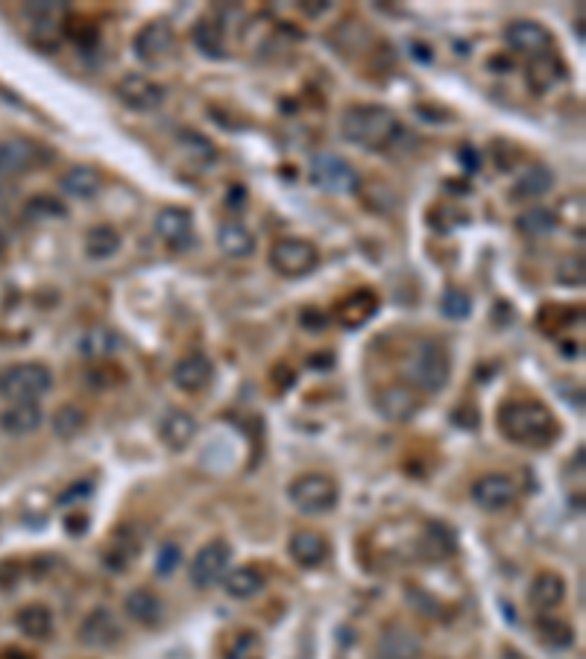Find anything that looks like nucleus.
Here are the masks:
<instances>
[{"label": "nucleus", "instance_id": "1", "mask_svg": "<svg viewBox=\"0 0 586 659\" xmlns=\"http://www.w3.org/2000/svg\"><path fill=\"white\" fill-rule=\"evenodd\" d=\"M499 431L507 443L522 449H548L560 437V425L551 408H545L537 399H513L504 402L496 413Z\"/></svg>", "mask_w": 586, "mask_h": 659}, {"label": "nucleus", "instance_id": "2", "mask_svg": "<svg viewBox=\"0 0 586 659\" xmlns=\"http://www.w3.org/2000/svg\"><path fill=\"white\" fill-rule=\"evenodd\" d=\"M340 135L361 150L384 153L402 138V121L387 106L352 103L340 115Z\"/></svg>", "mask_w": 586, "mask_h": 659}, {"label": "nucleus", "instance_id": "3", "mask_svg": "<svg viewBox=\"0 0 586 659\" xmlns=\"http://www.w3.org/2000/svg\"><path fill=\"white\" fill-rule=\"evenodd\" d=\"M399 372L405 378V387H411L419 396H437L446 390L452 378V358L449 349L434 337H417L402 355Z\"/></svg>", "mask_w": 586, "mask_h": 659}, {"label": "nucleus", "instance_id": "4", "mask_svg": "<svg viewBox=\"0 0 586 659\" xmlns=\"http://www.w3.org/2000/svg\"><path fill=\"white\" fill-rule=\"evenodd\" d=\"M53 390V372L39 361H21L0 370V399L6 402H39Z\"/></svg>", "mask_w": 586, "mask_h": 659}, {"label": "nucleus", "instance_id": "5", "mask_svg": "<svg viewBox=\"0 0 586 659\" xmlns=\"http://www.w3.org/2000/svg\"><path fill=\"white\" fill-rule=\"evenodd\" d=\"M288 501L305 516H326L340 501V487L326 472H305L288 484Z\"/></svg>", "mask_w": 586, "mask_h": 659}, {"label": "nucleus", "instance_id": "6", "mask_svg": "<svg viewBox=\"0 0 586 659\" xmlns=\"http://www.w3.org/2000/svg\"><path fill=\"white\" fill-rule=\"evenodd\" d=\"M270 270L279 273L282 279H305L317 270L320 252L305 238H279L270 247Z\"/></svg>", "mask_w": 586, "mask_h": 659}, {"label": "nucleus", "instance_id": "7", "mask_svg": "<svg viewBox=\"0 0 586 659\" xmlns=\"http://www.w3.org/2000/svg\"><path fill=\"white\" fill-rule=\"evenodd\" d=\"M53 162V153L30 138H0V176L15 179L33 170H42Z\"/></svg>", "mask_w": 586, "mask_h": 659}, {"label": "nucleus", "instance_id": "8", "mask_svg": "<svg viewBox=\"0 0 586 659\" xmlns=\"http://www.w3.org/2000/svg\"><path fill=\"white\" fill-rule=\"evenodd\" d=\"M311 182L326 191V194H335V197H346V194H355L361 188V176L358 170L349 165L346 159H340L335 153H317L311 159Z\"/></svg>", "mask_w": 586, "mask_h": 659}, {"label": "nucleus", "instance_id": "9", "mask_svg": "<svg viewBox=\"0 0 586 659\" xmlns=\"http://www.w3.org/2000/svg\"><path fill=\"white\" fill-rule=\"evenodd\" d=\"M229 563H232V545L226 539H211L191 560V569H188L191 583L197 589L217 586L223 580V575L229 572Z\"/></svg>", "mask_w": 586, "mask_h": 659}, {"label": "nucleus", "instance_id": "10", "mask_svg": "<svg viewBox=\"0 0 586 659\" xmlns=\"http://www.w3.org/2000/svg\"><path fill=\"white\" fill-rule=\"evenodd\" d=\"M472 501L475 507H481L484 513H502V510H510L513 501H516V481L504 472H490V475H481L472 481Z\"/></svg>", "mask_w": 586, "mask_h": 659}, {"label": "nucleus", "instance_id": "11", "mask_svg": "<svg viewBox=\"0 0 586 659\" xmlns=\"http://www.w3.org/2000/svg\"><path fill=\"white\" fill-rule=\"evenodd\" d=\"M504 42H507L510 50L528 56V62H531V59H540V56H548V53H554V39H551V33L545 30L543 24L528 21V18L510 21L507 30H504Z\"/></svg>", "mask_w": 586, "mask_h": 659}, {"label": "nucleus", "instance_id": "12", "mask_svg": "<svg viewBox=\"0 0 586 659\" xmlns=\"http://www.w3.org/2000/svg\"><path fill=\"white\" fill-rule=\"evenodd\" d=\"M132 50L144 65H162L176 53V36L165 21H150L135 33Z\"/></svg>", "mask_w": 586, "mask_h": 659}, {"label": "nucleus", "instance_id": "13", "mask_svg": "<svg viewBox=\"0 0 586 659\" xmlns=\"http://www.w3.org/2000/svg\"><path fill=\"white\" fill-rule=\"evenodd\" d=\"M115 97L121 106L132 109V112H153L165 103V88L144 74H124L115 83Z\"/></svg>", "mask_w": 586, "mask_h": 659}, {"label": "nucleus", "instance_id": "14", "mask_svg": "<svg viewBox=\"0 0 586 659\" xmlns=\"http://www.w3.org/2000/svg\"><path fill=\"white\" fill-rule=\"evenodd\" d=\"M124 639V627L109 607H94L80 624V642L94 651H109Z\"/></svg>", "mask_w": 586, "mask_h": 659}, {"label": "nucleus", "instance_id": "15", "mask_svg": "<svg viewBox=\"0 0 586 659\" xmlns=\"http://www.w3.org/2000/svg\"><path fill=\"white\" fill-rule=\"evenodd\" d=\"M422 657V639L405 624H387L378 633L370 659H419Z\"/></svg>", "mask_w": 586, "mask_h": 659}, {"label": "nucleus", "instance_id": "16", "mask_svg": "<svg viewBox=\"0 0 586 659\" xmlns=\"http://www.w3.org/2000/svg\"><path fill=\"white\" fill-rule=\"evenodd\" d=\"M422 408L419 393H414L405 384H390L381 387L376 393V411L387 419V422H411Z\"/></svg>", "mask_w": 586, "mask_h": 659}, {"label": "nucleus", "instance_id": "17", "mask_svg": "<svg viewBox=\"0 0 586 659\" xmlns=\"http://www.w3.org/2000/svg\"><path fill=\"white\" fill-rule=\"evenodd\" d=\"M378 314V296L373 290H352L349 296H343L335 308L337 326H343L346 331L364 329L373 317Z\"/></svg>", "mask_w": 586, "mask_h": 659}, {"label": "nucleus", "instance_id": "18", "mask_svg": "<svg viewBox=\"0 0 586 659\" xmlns=\"http://www.w3.org/2000/svg\"><path fill=\"white\" fill-rule=\"evenodd\" d=\"M156 235L170 249L191 247V241H194V214L182 206L162 208L159 217H156Z\"/></svg>", "mask_w": 586, "mask_h": 659}, {"label": "nucleus", "instance_id": "19", "mask_svg": "<svg viewBox=\"0 0 586 659\" xmlns=\"http://www.w3.org/2000/svg\"><path fill=\"white\" fill-rule=\"evenodd\" d=\"M170 378H173V384H176L182 393H203L211 381H214V364H211L209 355L191 352V355H185L182 361H176Z\"/></svg>", "mask_w": 586, "mask_h": 659}, {"label": "nucleus", "instance_id": "20", "mask_svg": "<svg viewBox=\"0 0 586 659\" xmlns=\"http://www.w3.org/2000/svg\"><path fill=\"white\" fill-rule=\"evenodd\" d=\"M138 554H141V539H138V534H135L132 528H118V531L112 534V539L106 542L100 560H103V569L121 575V572H126V569L138 560Z\"/></svg>", "mask_w": 586, "mask_h": 659}, {"label": "nucleus", "instance_id": "21", "mask_svg": "<svg viewBox=\"0 0 586 659\" xmlns=\"http://www.w3.org/2000/svg\"><path fill=\"white\" fill-rule=\"evenodd\" d=\"M197 437V419L182 408H173L159 419V440L170 452H185Z\"/></svg>", "mask_w": 586, "mask_h": 659}, {"label": "nucleus", "instance_id": "22", "mask_svg": "<svg viewBox=\"0 0 586 659\" xmlns=\"http://www.w3.org/2000/svg\"><path fill=\"white\" fill-rule=\"evenodd\" d=\"M288 554L293 557L296 566L302 569H317L329 560V542L326 536L317 531H296L288 539Z\"/></svg>", "mask_w": 586, "mask_h": 659}, {"label": "nucleus", "instance_id": "23", "mask_svg": "<svg viewBox=\"0 0 586 659\" xmlns=\"http://www.w3.org/2000/svg\"><path fill=\"white\" fill-rule=\"evenodd\" d=\"M44 422V411L39 402H15L0 411V431L12 437H27L39 431Z\"/></svg>", "mask_w": 586, "mask_h": 659}, {"label": "nucleus", "instance_id": "24", "mask_svg": "<svg viewBox=\"0 0 586 659\" xmlns=\"http://www.w3.org/2000/svg\"><path fill=\"white\" fill-rule=\"evenodd\" d=\"M124 610L126 616L132 618L135 624H141V627H156V624H162V618H165L162 598H159L153 589H147V586H138V589H132V592L126 595Z\"/></svg>", "mask_w": 586, "mask_h": 659}, {"label": "nucleus", "instance_id": "25", "mask_svg": "<svg viewBox=\"0 0 586 659\" xmlns=\"http://www.w3.org/2000/svg\"><path fill=\"white\" fill-rule=\"evenodd\" d=\"M59 188H62V194H68L74 200H94L103 191V173L91 165L68 167L59 176Z\"/></svg>", "mask_w": 586, "mask_h": 659}, {"label": "nucleus", "instance_id": "26", "mask_svg": "<svg viewBox=\"0 0 586 659\" xmlns=\"http://www.w3.org/2000/svg\"><path fill=\"white\" fill-rule=\"evenodd\" d=\"M566 598V580L557 575V572H540L534 575L531 586H528V601L534 610L540 613H551L563 604Z\"/></svg>", "mask_w": 586, "mask_h": 659}, {"label": "nucleus", "instance_id": "27", "mask_svg": "<svg viewBox=\"0 0 586 659\" xmlns=\"http://www.w3.org/2000/svg\"><path fill=\"white\" fill-rule=\"evenodd\" d=\"M554 188V170L545 165L525 167V173L513 182L510 188V200L513 203H528V200H540Z\"/></svg>", "mask_w": 586, "mask_h": 659}, {"label": "nucleus", "instance_id": "28", "mask_svg": "<svg viewBox=\"0 0 586 659\" xmlns=\"http://www.w3.org/2000/svg\"><path fill=\"white\" fill-rule=\"evenodd\" d=\"M220 583H223V589H226L229 598L247 601V598H255V595L264 589L267 577H264V572H261L258 566H235V569H229V572L223 575Z\"/></svg>", "mask_w": 586, "mask_h": 659}, {"label": "nucleus", "instance_id": "29", "mask_svg": "<svg viewBox=\"0 0 586 659\" xmlns=\"http://www.w3.org/2000/svg\"><path fill=\"white\" fill-rule=\"evenodd\" d=\"M83 249L91 261H109V258H115L121 252V232L115 226H109V223L91 226L85 232Z\"/></svg>", "mask_w": 586, "mask_h": 659}, {"label": "nucleus", "instance_id": "30", "mask_svg": "<svg viewBox=\"0 0 586 659\" xmlns=\"http://www.w3.org/2000/svg\"><path fill=\"white\" fill-rule=\"evenodd\" d=\"M15 627L27 636V639H36L44 642L53 636V613L47 604H27L15 613Z\"/></svg>", "mask_w": 586, "mask_h": 659}, {"label": "nucleus", "instance_id": "31", "mask_svg": "<svg viewBox=\"0 0 586 659\" xmlns=\"http://www.w3.org/2000/svg\"><path fill=\"white\" fill-rule=\"evenodd\" d=\"M417 548L422 551V557L428 560H443L455 554V534L443 525V522H428L419 531Z\"/></svg>", "mask_w": 586, "mask_h": 659}, {"label": "nucleus", "instance_id": "32", "mask_svg": "<svg viewBox=\"0 0 586 659\" xmlns=\"http://www.w3.org/2000/svg\"><path fill=\"white\" fill-rule=\"evenodd\" d=\"M118 346H121L118 331L91 329L85 331L83 340H80V358L88 361V364H103V361H109L118 352Z\"/></svg>", "mask_w": 586, "mask_h": 659}, {"label": "nucleus", "instance_id": "33", "mask_svg": "<svg viewBox=\"0 0 586 659\" xmlns=\"http://www.w3.org/2000/svg\"><path fill=\"white\" fill-rule=\"evenodd\" d=\"M217 247L229 258H247L255 252V238H252L250 229L241 226V223H223L217 229Z\"/></svg>", "mask_w": 586, "mask_h": 659}, {"label": "nucleus", "instance_id": "34", "mask_svg": "<svg viewBox=\"0 0 586 659\" xmlns=\"http://www.w3.org/2000/svg\"><path fill=\"white\" fill-rule=\"evenodd\" d=\"M563 74H566V68H563V62H560L554 53L528 62V83H531L534 91H540V94L551 91L554 85L563 80Z\"/></svg>", "mask_w": 586, "mask_h": 659}, {"label": "nucleus", "instance_id": "35", "mask_svg": "<svg viewBox=\"0 0 586 659\" xmlns=\"http://www.w3.org/2000/svg\"><path fill=\"white\" fill-rule=\"evenodd\" d=\"M191 42L197 47V53H203L206 59H214V62H220V59L229 56L220 27L211 24V21H197V24L191 27Z\"/></svg>", "mask_w": 586, "mask_h": 659}, {"label": "nucleus", "instance_id": "36", "mask_svg": "<svg viewBox=\"0 0 586 659\" xmlns=\"http://www.w3.org/2000/svg\"><path fill=\"white\" fill-rule=\"evenodd\" d=\"M516 229L525 238H543L548 232L557 229V211L551 208H528L516 217Z\"/></svg>", "mask_w": 586, "mask_h": 659}, {"label": "nucleus", "instance_id": "37", "mask_svg": "<svg viewBox=\"0 0 586 659\" xmlns=\"http://www.w3.org/2000/svg\"><path fill=\"white\" fill-rule=\"evenodd\" d=\"M85 422H88V416H85L83 408L62 405L59 411L53 413V434L59 440H74V437H80L85 431Z\"/></svg>", "mask_w": 586, "mask_h": 659}, {"label": "nucleus", "instance_id": "38", "mask_svg": "<svg viewBox=\"0 0 586 659\" xmlns=\"http://www.w3.org/2000/svg\"><path fill=\"white\" fill-rule=\"evenodd\" d=\"M537 633L543 636V642L551 645V648H569L572 639H575V630L563 618L548 616V613L537 618Z\"/></svg>", "mask_w": 586, "mask_h": 659}, {"label": "nucleus", "instance_id": "39", "mask_svg": "<svg viewBox=\"0 0 586 659\" xmlns=\"http://www.w3.org/2000/svg\"><path fill=\"white\" fill-rule=\"evenodd\" d=\"M24 214H27V220H36V223H42V220H65V217H68V208H65V203H62L59 197L39 194V197L27 200Z\"/></svg>", "mask_w": 586, "mask_h": 659}, {"label": "nucleus", "instance_id": "40", "mask_svg": "<svg viewBox=\"0 0 586 659\" xmlns=\"http://www.w3.org/2000/svg\"><path fill=\"white\" fill-rule=\"evenodd\" d=\"M179 147H182L194 162H200V165L217 159V147L211 144L206 135H200V132H194V129H179Z\"/></svg>", "mask_w": 586, "mask_h": 659}, {"label": "nucleus", "instance_id": "41", "mask_svg": "<svg viewBox=\"0 0 586 659\" xmlns=\"http://www.w3.org/2000/svg\"><path fill=\"white\" fill-rule=\"evenodd\" d=\"M440 311L449 320H466L472 314V296L463 288H446L440 296Z\"/></svg>", "mask_w": 586, "mask_h": 659}, {"label": "nucleus", "instance_id": "42", "mask_svg": "<svg viewBox=\"0 0 586 659\" xmlns=\"http://www.w3.org/2000/svg\"><path fill=\"white\" fill-rule=\"evenodd\" d=\"M586 279L584 258L581 255H566L560 264H557V282L566 285V288H581Z\"/></svg>", "mask_w": 586, "mask_h": 659}, {"label": "nucleus", "instance_id": "43", "mask_svg": "<svg viewBox=\"0 0 586 659\" xmlns=\"http://www.w3.org/2000/svg\"><path fill=\"white\" fill-rule=\"evenodd\" d=\"M229 659H261V642L255 633H241L238 642L229 648Z\"/></svg>", "mask_w": 586, "mask_h": 659}, {"label": "nucleus", "instance_id": "44", "mask_svg": "<svg viewBox=\"0 0 586 659\" xmlns=\"http://www.w3.org/2000/svg\"><path fill=\"white\" fill-rule=\"evenodd\" d=\"M179 560H182V551H179V545L176 542H168V545H162V551H159V560H156V572L162 577H168L176 566H179Z\"/></svg>", "mask_w": 586, "mask_h": 659}, {"label": "nucleus", "instance_id": "45", "mask_svg": "<svg viewBox=\"0 0 586 659\" xmlns=\"http://www.w3.org/2000/svg\"><path fill=\"white\" fill-rule=\"evenodd\" d=\"M91 490H94V484H91V481H80V484L68 487L65 493L59 495V504H62V507H68V504H74V501H80V498H88Z\"/></svg>", "mask_w": 586, "mask_h": 659}, {"label": "nucleus", "instance_id": "46", "mask_svg": "<svg viewBox=\"0 0 586 659\" xmlns=\"http://www.w3.org/2000/svg\"><path fill=\"white\" fill-rule=\"evenodd\" d=\"M458 162H461L466 173H475L481 167V156H478V150L472 144H463L461 150H458Z\"/></svg>", "mask_w": 586, "mask_h": 659}, {"label": "nucleus", "instance_id": "47", "mask_svg": "<svg viewBox=\"0 0 586 659\" xmlns=\"http://www.w3.org/2000/svg\"><path fill=\"white\" fill-rule=\"evenodd\" d=\"M411 50H414V56H417L419 62H431V59H434V56H431V53H425V50H428V47H425V44H411Z\"/></svg>", "mask_w": 586, "mask_h": 659}, {"label": "nucleus", "instance_id": "48", "mask_svg": "<svg viewBox=\"0 0 586 659\" xmlns=\"http://www.w3.org/2000/svg\"><path fill=\"white\" fill-rule=\"evenodd\" d=\"M9 203H12V191L0 185V211H6V206H9Z\"/></svg>", "mask_w": 586, "mask_h": 659}, {"label": "nucleus", "instance_id": "49", "mask_svg": "<svg viewBox=\"0 0 586 659\" xmlns=\"http://www.w3.org/2000/svg\"><path fill=\"white\" fill-rule=\"evenodd\" d=\"M502 659H528V657H525L522 651H516V648L507 645V648H502Z\"/></svg>", "mask_w": 586, "mask_h": 659}, {"label": "nucleus", "instance_id": "50", "mask_svg": "<svg viewBox=\"0 0 586 659\" xmlns=\"http://www.w3.org/2000/svg\"><path fill=\"white\" fill-rule=\"evenodd\" d=\"M6 252V235H3V229H0V255Z\"/></svg>", "mask_w": 586, "mask_h": 659}]
</instances>
